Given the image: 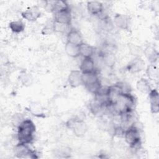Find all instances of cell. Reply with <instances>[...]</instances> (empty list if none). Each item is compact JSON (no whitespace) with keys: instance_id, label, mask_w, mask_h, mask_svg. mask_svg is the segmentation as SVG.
<instances>
[{"instance_id":"cell-1","label":"cell","mask_w":159,"mask_h":159,"mask_svg":"<svg viewBox=\"0 0 159 159\" xmlns=\"http://www.w3.org/2000/svg\"><path fill=\"white\" fill-rule=\"evenodd\" d=\"M36 127L30 119H24L17 127L19 143L30 144L34 140Z\"/></svg>"},{"instance_id":"cell-2","label":"cell","mask_w":159,"mask_h":159,"mask_svg":"<svg viewBox=\"0 0 159 159\" xmlns=\"http://www.w3.org/2000/svg\"><path fill=\"white\" fill-rule=\"evenodd\" d=\"M124 137L126 143L133 149H139L141 138L139 130L134 125L127 127L124 132Z\"/></svg>"},{"instance_id":"cell-3","label":"cell","mask_w":159,"mask_h":159,"mask_svg":"<svg viewBox=\"0 0 159 159\" xmlns=\"http://www.w3.org/2000/svg\"><path fill=\"white\" fill-rule=\"evenodd\" d=\"M83 83L88 91L96 94L101 88V83L95 72L83 74Z\"/></svg>"},{"instance_id":"cell-4","label":"cell","mask_w":159,"mask_h":159,"mask_svg":"<svg viewBox=\"0 0 159 159\" xmlns=\"http://www.w3.org/2000/svg\"><path fill=\"white\" fill-rule=\"evenodd\" d=\"M66 126L78 137H83L87 131V125L84 121L78 117L71 118L66 122Z\"/></svg>"},{"instance_id":"cell-5","label":"cell","mask_w":159,"mask_h":159,"mask_svg":"<svg viewBox=\"0 0 159 159\" xmlns=\"http://www.w3.org/2000/svg\"><path fill=\"white\" fill-rule=\"evenodd\" d=\"M54 14V20L70 25L71 22V13L70 7L58 11Z\"/></svg>"},{"instance_id":"cell-6","label":"cell","mask_w":159,"mask_h":159,"mask_svg":"<svg viewBox=\"0 0 159 159\" xmlns=\"http://www.w3.org/2000/svg\"><path fill=\"white\" fill-rule=\"evenodd\" d=\"M15 154L19 158H36L34 151L30 150L28 147V144H23L18 143L14 148Z\"/></svg>"},{"instance_id":"cell-7","label":"cell","mask_w":159,"mask_h":159,"mask_svg":"<svg viewBox=\"0 0 159 159\" xmlns=\"http://www.w3.org/2000/svg\"><path fill=\"white\" fill-rule=\"evenodd\" d=\"M68 81L70 86L71 88H77L83 84V74L80 70H74L70 71L68 77Z\"/></svg>"},{"instance_id":"cell-8","label":"cell","mask_w":159,"mask_h":159,"mask_svg":"<svg viewBox=\"0 0 159 159\" xmlns=\"http://www.w3.org/2000/svg\"><path fill=\"white\" fill-rule=\"evenodd\" d=\"M22 17L29 21H35L41 16V12L38 6H34L28 7L26 10L21 13Z\"/></svg>"},{"instance_id":"cell-9","label":"cell","mask_w":159,"mask_h":159,"mask_svg":"<svg viewBox=\"0 0 159 159\" xmlns=\"http://www.w3.org/2000/svg\"><path fill=\"white\" fill-rule=\"evenodd\" d=\"M80 70L82 74L95 72V64L92 57H86L83 58L80 64Z\"/></svg>"},{"instance_id":"cell-10","label":"cell","mask_w":159,"mask_h":159,"mask_svg":"<svg viewBox=\"0 0 159 159\" xmlns=\"http://www.w3.org/2000/svg\"><path fill=\"white\" fill-rule=\"evenodd\" d=\"M145 67L144 61L139 57L132 60L127 65V70L131 73H138L143 70Z\"/></svg>"},{"instance_id":"cell-11","label":"cell","mask_w":159,"mask_h":159,"mask_svg":"<svg viewBox=\"0 0 159 159\" xmlns=\"http://www.w3.org/2000/svg\"><path fill=\"white\" fill-rule=\"evenodd\" d=\"M148 97L152 113L157 114L159 111V95L157 89H152L148 93Z\"/></svg>"},{"instance_id":"cell-12","label":"cell","mask_w":159,"mask_h":159,"mask_svg":"<svg viewBox=\"0 0 159 159\" xmlns=\"http://www.w3.org/2000/svg\"><path fill=\"white\" fill-rule=\"evenodd\" d=\"M114 24L119 29L128 30L130 25L129 17L125 14H117L114 16Z\"/></svg>"},{"instance_id":"cell-13","label":"cell","mask_w":159,"mask_h":159,"mask_svg":"<svg viewBox=\"0 0 159 159\" xmlns=\"http://www.w3.org/2000/svg\"><path fill=\"white\" fill-rule=\"evenodd\" d=\"M67 42L77 45L82 43L83 42V38L80 31L75 28L69 30L67 34Z\"/></svg>"},{"instance_id":"cell-14","label":"cell","mask_w":159,"mask_h":159,"mask_svg":"<svg viewBox=\"0 0 159 159\" xmlns=\"http://www.w3.org/2000/svg\"><path fill=\"white\" fill-rule=\"evenodd\" d=\"M87 9L89 13L92 15H100L103 11V4L99 1H88L87 3Z\"/></svg>"},{"instance_id":"cell-15","label":"cell","mask_w":159,"mask_h":159,"mask_svg":"<svg viewBox=\"0 0 159 159\" xmlns=\"http://www.w3.org/2000/svg\"><path fill=\"white\" fill-rule=\"evenodd\" d=\"M79 51L80 55L82 56L83 58L92 57L94 52V49L91 45L83 42L79 45Z\"/></svg>"},{"instance_id":"cell-16","label":"cell","mask_w":159,"mask_h":159,"mask_svg":"<svg viewBox=\"0 0 159 159\" xmlns=\"http://www.w3.org/2000/svg\"><path fill=\"white\" fill-rule=\"evenodd\" d=\"M65 50L66 54L73 58H76L80 56L79 45L66 42L65 46Z\"/></svg>"},{"instance_id":"cell-17","label":"cell","mask_w":159,"mask_h":159,"mask_svg":"<svg viewBox=\"0 0 159 159\" xmlns=\"http://www.w3.org/2000/svg\"><path fill=\"white\" fill-rule=\"evenodd\" d=\"M136 87L140 92L143 94H148L152 90L149 81H148V80L143 78L140 79L137 81L136 84Z\"/></svg>"},{"instance_id":"cell-18","label":"cell","mask_w":159,"mask_h":159,"mask_svg":"<svg viewBox=\"0 0 159 159\" xmlns=\"http://www.w3.org/2000/svg\"><path fill=\"white\" fill-rule=\"evenodd\" d=\"M145 54L151 64H154L158 60V53L152 47H148L145 50Z\"/></svg>"},{"instance_id":"cell-19","label":"cell","mask_w":159,"mask_h":159,"mask_svg":"<svg viewBox=\"0 0 159 159\" xmlns=\"http://www.w3.org/2000/svg\"><path fill=\"white\" fill-rule=\"evenodd\" d=\"M9 27L12 32L14 33L22 32L25 29V25L21 20L12 21L9 23Z\"/></svg>"},{"instance_id":"cell-20","label":"cell","mask_w":159,"mask_h":159,"mask_svg":"<svg viewBox=\"0 0 159 159\" xmlns=\"http://www.w3.org/2000/svg\"><path fill=\"white\" fill-rule=\"evenodd\" d=\"M146 73L148 77L152 80H157L158 78V70L154 64H151L148 66Z\"/></svg>"},{"instance_id":"cell-21","label":"cell","mask_w":159,"mask_h":159,"mask_svg":"<svg viewBox=\"0 0 159 159\" xmlns=\"http://www.w3.org/2000/svg\"><path fill=\"white\" fill-rule=\"evenodd\" d=\"M68 25L56 22L53 20V28L54 32L64 33L68 29Z\"/></svg>"},{"instance_id":"cell-22","label":"cell","mask_w":159,"mask_h":159,"mask_svg":"<svg viewBox=\"0 0 159 159\" xmlns=\"http://www.w3.org/2000/svg\"><path fill=\"white\" fill-rule=\"evenodd\" d=\"M54 32L53 21L47 23L42 29V34L43 35H50Z\"/></svg>"}]
</instances>
